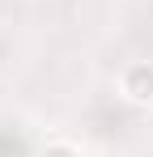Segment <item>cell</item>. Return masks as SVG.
Returning <instances> with one entry per match:
<instances>
[{
    "label": "cell",
    "mask_w": 153,
    "mask_h": 157,
    "mask_svg": "<svg viewBox=\"0 0 153 157\" xmlns=\"http://www.w3.org/2000/svg\"><path fill=\"white\" fill-rule=\"evenodd\" d=\"M119 98L128 106H153V59H132L124 72H119Z\"/></svg>",
    "instance_id": "obj_1"
},
{
    "label": "cell",
    "mask_w": 153,
    "mask_h": 157,
    "mask_svg": "<svg viewBox=\"0 0 153 157\" xmlns=\"http://www.w3.org/2000/svg\"><path fill=\"white\" fill-rule=\"evenodd\" d=\"M38 157H81V144H76V140H64V136H55V140H47V144L38 149Z\"/></svg>",
    "instance_id": "obj_2"
}]
</instances>
